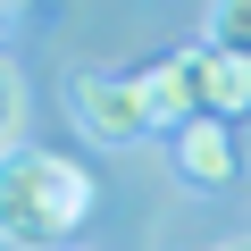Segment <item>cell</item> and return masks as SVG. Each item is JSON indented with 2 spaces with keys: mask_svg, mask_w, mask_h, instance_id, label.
Here are the masks:
<instances>
[{
  "mask_svg": "<svg viewBox=\"0 0 251 251\" xmlns=\"http://www.w3.org/2000/svg\"><path fill=\"white\" fill-rule=\"evenodd\" d=\"M209 251H251V234H234V243H209Z\"/></svg>",
  "mask_w": 251,
  "mask_h": 251,
  "instance_id": "ba28073f",
  "label": "cell"
},
{
  "mask_svg": "<svg viewBox=\"0 0 251 251\" xmlns=\"http://www.w3.org/2000/svg\"><path fill=\"white\" fill-rule=\"evenodd\" d=\"M168 151H176V176L201 184V193H226V184L243 176V151H234V126H226V117H193V126H176Z\"/></svg>",
  "mask_w": 251,
  "mask_h": 251,
  "instance_id": "3957f363",
  "label": "cell"
},
{
  "mask_svg": "<svg viewBox=\"0 0 251 251\" xmlns=\"http://www.w3.org/2000/svg\"><path fill=\"white\" fill-rule=\"evenodd\" d=\"M9 9H17V0H9Z\"/></svg>",
  "mask_w": 251,
  "mask_h": 251,
  "instance_id": "30bf717a",
  "label": "cell"
},
{
  "mask_svg": "<svg viewBox=\"0 0 251 251\" xmlns=\"http://www.w3.org/2000/svg\"><path fill=\"white\" fill-rule=\"evenodd\" d=\"M67 117L84 126L100 151H134V143L151 134L143 84H134V75H117V67H75V75H67Z\"/></svg>",
  "mask_w": 251,
  "mask_h": 251,
  "instance_id": "7a4b0ae2",
  "label": "cell"
},
{
  "mask_svg": "<svg viewBox=\"0 0 251 251\" xmlns=\"http://www.w3.org/2000/svg\"><path fill=\"white\" fill-rule=\"evenodd\" d=\"M193 75H201V117H243L251 109V59H226L209 42H193Z\"/></svg>",
  "mask_w": 251,
  "mask_h": 251,
  "instance_id": "5b68a950",
  "label": "cell"
},
{
  "mask_svg": "<svg viewBox=\"0 0 251 251\" xmlns=\"http://www.w3.org/2000/svg\"><path fill=\"white\" fill-rule=\"evenodd\" d=\"M9 17H17V9H9V0H0V34H9Z\"/></svg>",
  "mask_w": 251,
  "mask_h": 251,
  "instance_id": "9c48e42d",
  "label": "cell"
},
{
  "mask_svg": "<svg viewBox=\"0 0 251 251\" xmlns=\"http://www.w3.org/2000/svg\"><path fill=\"white\" fill-rule=\"evenodd\" d=\"M201 42H209V50H226V59H251V0H209Z\"/></svg>",
  "mask_w": 251,
  "mask_h": 251,
  "instance_id": "8992f818",
  "label": "cell"
},
{
  "mask_svg": "<svg viewBox=\"0 0 251 251\" xmlns=\"http://www.w3.org/2000/svg\"><path fill=\"white\" fill-rule=\"evenodd\" d=\"M92 209H100V184L84 159L42 143L0 151V243L9 251H75Z\"/></svg>",
  "mask_w": 251,
  "mask_h": 251,
  "instance_id": "6da1fadb",
  "label": "cell"
},
{
  "mask_svg": "<svg viewBox=\"0 0 251 251\" xmlns=\"http://www.w3.org/2000/svg\"><path fill=\"white\" fill-rule=\"evenodd\" d=\"M143 84V109H151V134H176V126L201 117V75H193V50H168L159 67L134 75Z\"/></svg>",
  "mask_w": 251,
  "mask_h": 251,
  "instance_id": "277c9868",
  "label": "cell"
},
{
  "mask_svg": "<svg viewBox=\"0 0 251 251\" xmlns=\"http://www.w3.org/2000/svg\"><path fill=\"white\" fill-rule=\"evenodd\" d=\"M17 126H25V84H17L9 50H0V151H17Z\"/></svg>",
  "mask_w": 251,
  "mask_h": 251,
  "instance_id": "52a82bcc",
  "label": "cell"
}]
</instances>
